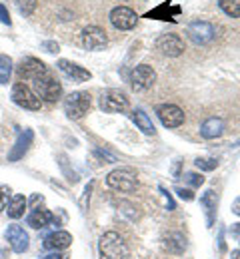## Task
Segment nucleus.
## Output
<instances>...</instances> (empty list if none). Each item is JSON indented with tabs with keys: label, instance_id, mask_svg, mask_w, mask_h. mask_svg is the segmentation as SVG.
I'll list each match as a JSON object with an SVG mask.
<instances>
[{
	"label": "nucleus",
	"instance_id": "f3484780",
	"mask_svg": "<svg viewBox=\"0 0 240 259\" xmlns=\"http://www.w3.org/2000/svg\"><path fill=\"white\" fill-rule=\"evenodd\" d=\"M72 243V235L68 231H52L50 235H46L44 239V247L50 249V251H60V249H66Z\"/></svg>",
	"mask_w": 240,
	"mask_h": 259
},
{
	"label": "nucleus",
	"instance_id": "7c9ffc66",
	"mask_svg": "<svg viewBox=\"0 0 240 259\" xmlns=\"http://www.w3.org/2000/svg\"><path fill=\"white\" fill-rule=\"evenodd\" d=\"M176 194L180 199H186V201H192L194 199V194L190 190H184V188H176Z\"/></svg>",
	"mask_w": 240,
	"mask_h": 259
},
{
	"label": "nucleus",
	"instance_id": "4468645a",
	"mask_svg": "<svg viewBox=\"0 0 240 259\" xmlns=\"http://www.w3.org/2000/svg\"><path fill=\"white\" fill-rule=\"evenodd\" d=\"M32 140H35V132L32 130L20 132L16 142H14V146H12V150H10V154H8V162H18L20 158H24V154L28 152Z\"/></svg>",
	"mask_w": 240,
	"mask_h": 259
},
{
	"label": "nucleus",
	"instance_id": "5701e85b",
	"mask_svg": "<svg viewBox=\"0 0 240 259\" xmlns=\"http://www.w3.org/2000/svg\"><path fill=\"white\" fill-rule=\"evenodd\" d=\"M220 10L230 16V18H240V0H220L218 2Z\"/></svg>",
	"mask_w": 240,
	"mask_h": 259
},
{
	"label": "nucleus",
	"instance_id": "4be33fe9",
	"mask_svg": "<svg viewBox=\"0 0 240 259\" xmlns=\"http://www.w3.org/2000/svg\"><path fill=\"white\" fill-rule=\"evenodd\" d=\"M24 211H26V197H24V195H14V197L10 199V203H8V207H6L8 218L20 220V218L24 215Z\"/></svg>",
	"mask_w": 240,
	"mask_h": 259
},
{
	"label": "nucleus",
	"instance_id": "0eeeda50",
	"mask_svg": "<svg viewBox=\"0 0 240 259\" xmlns=\"http://www.w3.org/2000/svg\"><path fill=\"white\" fill-rule=\"evenodd\" d=\"M186 34H188V38H190L194 44L204 46V44H208V42L214 40L216 30H214V26H212L210 22H206V20H194V22L188 24Z\"/></svg>",
	"mask_w": 240,
	"mask_h": 259
},
{
	"label": "nucleus",
	"instance_id": "b1692460",
	"mask_svg": "<svg viewBox=\"0 0 240 259\" xmlns=\"http://www.w3.org/2000/svg\"><path fill=\"white\" fill-rule=\"evenodd\" d=\"M200 203L206 207V213H208V224H212V213L216 209V194L212 190H208L202 197H200Z\"/></svg>",
	"mask_w": 240,
	"mask_h": 259
},
{
	"label": "nucleus",
	"instance_id": "2eb2a0df",
	"mask_svg": "<svg viewBox=\"0 0 240 259\" xmlns=\"http://www.w3.org/2000/svg\"><path fill=\"white\" fill-rule=\"evenodd\" d=\"M58 68H60V72H62L64 76H68L72 82H78V84L92 78V74H90L86 68L74 64V62H70V60H58Z\"/></svg>",
	"mask_w": 240,
	"mask_h": 259
},
{
	"label": "nucleus",
	"instance_id": "9b49d317",
	"mask_svg": "<svg viewBox=\"0 0 240 259\" xmlns=\"http://www.w3.org/2000/svg\"><path fill=\"white\" fill-rule=\"evenodd\" d=\"M156 114H158V118H160V122H162L164 128H178V126L184 124V112L178 106H174V104H162V106H158Z\"/></svg>",
	"mask_w": 240,
	"mask_h": 259
},
{
	"label": "nucleus",
	"instance_id": "7ed1b4c3",
	"mask_svg": "<svg viewBox=\"0 0 240 259\" xmlns=\"http://www.w3.org/2000/svg\"><path fill=\"white\" fill-rule=\"evenodd\" d=\"M35 82V94L46 102H56L58 98L62 96V86L58 80H54L48 72L44 76H38Z\"/></svg>",
	"mask_w": 240,
	"mask_h": 259
},
{
	"label": "nucleus",
	"instance_id": "473e14b6",
	"mask_svg": "<svg viewBox=\"0 0 240 259\" xmlns=\"http://www.w3.org/2000/svg\"><path fill=\"white\" fill-rule=\"evenodd\" d=\"M160 192H162V195H164V199H166V207H168V211H172V209L176 207V205H174V199H172V195L168 194V192H166V190H164L162 186H160Z\"/></svg>",
	"mask_w": 240,
	"mask_h": 259
},
{
	"label": "nucleus",
	"instance_id": "6ab92c4d",
	"mask_svg": "<svg viewBox=\"0 0 240 259\" xmlns=\"http://www.w3.org/2000/svg\"><path fill=\"white\" fill-rule=\"evenodd\" d=\"M224 132V122L220 118H208L206 122H202L200 126V136L206 140H214V138H220Z\"/></svg>",
	"mask_w": 240,
	"mask_h": 259
},
{
	"label": "nucleus",
	"instance_id": "f257e3e1",
	"mask_svg": "<svg viewBox=\"0 0 240 259\" xmlns=\"http://www.w3.org/2000/svg\"><path fill=\"white\" fill-rule=\"evenodd\" d=\"M98 251L102 259H128L130 251L126 241L116 231H106L98 241Z\"/></svg>",
	"mask_w": 240,
	"mask_h": 259
},
{
	"label": "nucleus",
	"instance_id": "bb28decb",
	"mask_svg": "<svg viewBox=\"0 0 240 259\" xmlns=\"http://www.w3.org/2000/svg\"><path fill=\"white\" fill-rule=\"evenodd\" d=\"M194 165L198 167V169H202V171H212V169H216V165L218 162L216 160H212V158H198Z\"/></svg>",
	"mask_w": 240,
	"mask_h": 259
},
{
	"label": "nucleus",
	"instance_id": "393cba45",
	"mask_svg": "<svg viewBox=\"0 0 240 259\" xmlns=\"http://www.w3.org/2000/svg\"><path fill=\"white\" fill-rule=\"evenodd\" d=\"M12 76V60L8 56H0V84H8Z\"/></svg>",
	"mask_w": 240,
	"mask_h": 259
},
{
	"label": "nucleus",
	"instance_id": "20e7f679",
	"mask_svg": "<svg viewBox=\"0 0 240 259\" xmlns=\"http://www.w3.org/2000/svg\"><path fill=\"white\" fill-rule=\"evenodd\" d=\"M90 108V94L88 92H72L64 100V112L70 120H80Z\"/></svg>",
	"mask_w": 240,
	"mask_h": 259
},
{
	"label": "nucleus",
	"instance_id": "f8f14e48",
	"mask_svg": "<svg viewBox=\"0 0 240 259\" xmlns=\"http://www.w3.org/2000/svg\"><path fill=\"white\" fill-rule=\"evenodd\" d=\"M4 235H6L8 245H10L12 251H16V253H24V251L28 249V245H30L28 233L20 226H8V229L4 231Z\"/></svg>",
	"mask_w": 240,
	"mask_h": 259
},
{
	"label": "nucleus",
	"instance_id": "412c9836",
	"mask_svg": "<svg viewBox=\"0 0 240 259\" xmlns=\"http://www.w3.org/2000/svg\"><path fill=\"white\" fill-rule=\"evenodd\" d=\"M132 122H134L136 128L140 130L142 134H146V136H154V134H156V128H154L150 116H148L144 110H134V112H132Z\"/></svg>",
	"mask_w": 240,
	"mask_h": 259
},
{
	"label": "nucleus",
	"instance_id": "6e6552de",
	"mask_svg": "<svg viewBox=\"0 0 240 259\" xmlns=\"http://www.w3.org/2000/svg\"><path fill=\"white\" fill-rule=\"evenodd\" d=\"M110 22L118 30H132L136 26L138 16L136 12L132 8H128V6H116L110 12Z\"/></svg>",
	"mask_w": 240,
	"mask_h": 259
},
{
	"label": "nucleus",
	"instance_id": "39448f33",
	"mask_svg": "<svg viewBox=\"0 0 240 259\" xmlns=\"http://www.w3.org/2000/svg\"><path fill=\"white\" fill-rule=\"evenodd\" d=\"M156 82V72L154 68L148 64H140L132 70L130 74V84H132V90L134 92H144L148 88H152Z\"/></svg>",
	"mask_w": 240,
	"mask_h": 259
},
{
	"label": "nucleus",
	"instance_id": "cd10ccee",
	"mask_svg": "<svg viewBox=\"0 0 240 259\" xmlns=\"http://www.w3.org/2000/svg\"><path fill=\"white\" fill-rule=\"evenodd\" d=\"M10 188L8 186H0V209H6L8 207V203H10Z\"/></svg>",
	"mask_w": 240,
	"mask_h": 259
},
{
	"label": "nucleus",
	"instance_id": "c756f323",
	"mask_svg": "<svg viewBox=\"0 0 240 259\" xmlns=\"http://www.w3.org/2000/svg\"><path fill=\"white\" fill-rule=\"evenodd\" d=\"M94 156H98L100 160H106L104 163H114V162H116V158H114L112 154H108V152H102V150H94Z\"/></svg>",
	"mask_w": 240,
	"mask_h": 259
},
{
	"label": "nucleus",
	"instance_id": "c85d7f7f",
	"mask_svg": "<svg viewBox=\"0 0 240 259\" xmlns=\"http://www.w3.org/2000/svg\"><path fill=\"white\" fill-rule=\"evenodd\" d=\"M186 178V182L192 186V188H200L202 184H204V178L200 176V174H194V171H190V174H186L184 176Z\"/></svg>",
	"mask_w": 240,
	"mask_h": 259
},
{
	"label": "nucleus",
	"instance_id": "dca6fc26",
	"mask_svg": "<svg viewBox=\"0 0 240 259\" xmlns=\"http://www.w3.org/2000/svg\"><path fill=\"white\" fill-rule=\"evenodd\" d=\"M46 72H48L46 66L42 64L40 60H36V58H24L18 66V74L24 80H36L38 76H44Z\"/></svg>",
	"mask_w": 240,
	"mask_h": 259
},
{
	"label": "nucleus",
	"instance_id": "f704fd0d",
	"mask_svg": "<svg viewBox=\"0 0 240 259\" xmlns=\"http://www.w3.org/2000/svg\"><path fill=\"white\" fill-rule=\"evenodd\" d=\"M42 48H44L46 52H50V54L58 52V44H56V42H44V44H42Z\"/></svg>",
	"mask_w": 240,
	"mask_h": 259
},
{
	"label": "nucleus",
	"instance_id": "f03ea898",
	"mask_svg": "<svg viewBox=\"0 0 240 259\" xmlns=\"http://www.w3.org/2000/svg\"><path fill=\"white\" fill-rule=\"evenodd\" d=\"M106 184L118 192H134L138 188V176L132 167H118L106 176Z\"/></svg>",
	"mask_w": 240,
	"mask_h": 259
},
{
	"label": "nucleus",
	"instance_id": "2f4dec72",
	"mask_svg": "<svg viewBox=\"0 0 240 259\" xmlns=\"http://www.w3.org/2000/svg\"><path fill=\"white\" fill-rule=\"evenodd\" d=\"M0 20H2V24H6V26H10V24H12L10 14H8V10H6V6H4V4H0Z\"/></svg>",
	"mask_w": 240,
	"mask_h": 259
},
{
	"label": "nucleus",
	"instance_id": "aec40b11",
	"mask_svg": "<svg viewBox=\"0 0 240 259\" xmlns=\"http://www.w3.org/2000/svg\"><path fill=\"white\" fill-rule=\"evenodd\" d=\"M28 226L35 227V229H42V227L50 226L54 222V215L48 211V209H40V207H35L32 213L28 215Z\"/></svg>",
	"mask_w": 240,
	"mask_h": 259
},
{
	"label": "nucleus",
	"instance_id": "72a5a7b5",
	"mask_svg": "<svg viewBox=\"0 0 240 259\" xmlns=\"http://www.w3.org/2000/svg\"><path fill=\"white\" fill-rule=\"evenodd\" d=\"M38 259H68L66 253H60V251H52V253H46V255H42V257Z\"/></svg>",
	"mask_w": 240,
	"mask_h": 259
},
{
	"label": "nucleus",
	"instance_id": "a878e982",
	"mask_svg": "<svg viewBox=\"0 0 240 259\" xmlns=\"http://www.w3.org/2000/svg\"><path fill=\"white\" fill-rule=\"evenodd\" d=\"M14 2H16L18 12L24 14V16H30L36 10V6H38V0H14Z\"/></svg>",
	"mask_w": 240,
	"mask_h": 259
},
{
	"label": "nucleus",
	"instance_id": "423d86ee",
	"mask_svg": "<svg viewBox=\"0 0 240 259\" xmlns=\"http://www.w3.org/2000/svg\"><path fill=\"white\" fill-rule=\"evenodd\" d=\"M12 102L16 106H20L24 110H32V112L40 110V106H42V100L36 96L26 84H14V88H12Z\"/></svg>",
	"mask_w": 240,
	"mask_h": 259
},
{
	"label": "nucleus",
	"instance_id": "9d476101",
	"mask_svg": "<svg viewBox=\"0 0 240 259\" xmlns=\"http://www.w3.org/2000/svg\"><path fill=\"white\" fill-rule=\"evenodd\" d=\"M156 48L168 56V58H176L184 52V42L178 34H162L158 40H156Z\"/></svg>",
	"mask_w": 240,
	"mask_h": 259
},
{
	"label": "nucleus",
	"instance_id": "a211bd4d",
	"mask_svg": "<svg viewBox=\"0 0 240 259\" xmlns=\"http://www.w3.org/2000/svg\"><path fill=\"white\" fill-rule=\"evenodd\" d=\"M162 245H164V249H166L168 253L180 255V253H184V249H186V239H184V235H182V233H178V231H170L168 235H164Z\"/></svg>",
	"mask_w": 240,
	"mask_h": 259
},
{
	"label": "nucleus",
	"instance_id": "ddd939ff",
	"mask_svg": "<svg viewBox=\"0 0 240 259\" xmlns=\"http://www.w3.org/2000/svg\"><path fill=\"white\" fill-rule=\"evenodd\" d=\"M82 46L86 50H102L104 46L108 44V38H106V32L98 26H86L82 30Z\"/></svg>",
	"mask_w": 240,
	"mask_h": 259
},
{
	"label": "nucleus",
	"instance_id": "1a4fd4ad",
	"mask_svg": "<svg viewBox=\"0 0 240 259\" xmlns=\"http://www.w3.org/2000/svg\"><path fill=\"white\" fill-rule=\"evenodd\" d=\"M100 108L108 114L124 112V110H128V98L120 90H106L100 96Z\"/></svg>",
	"mask_w": 240,
	"mask_h": 259
},
{
	"label": "nucleus",
	"instance_id": "c9c22d12",
	"mask_svg": "<svg viewBox=\"0 0 240 259\" xmlns=\"http://www.w3.org/2000/svg\"><path fill=\"white\" fill-rule=\"evenodd\" d=\"M230 259H240V251H232V255H230Z\"/></svg>",
	"mask_w": 240,
	"mask_h": 259
}]
</instances>
